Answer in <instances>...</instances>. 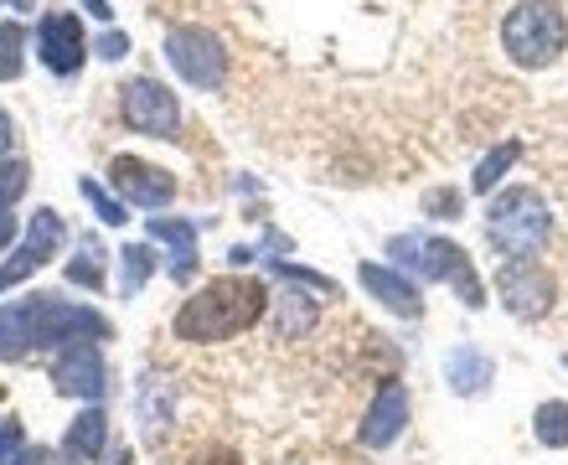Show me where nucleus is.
<instances>
[{
    "mask_svg": "<svg viewBox=\"0 0 568 465\" xmlns=\"http://www.w3.org/2000/svg\"><path fill=\"white\" fill-rule=\"evenodd\" d=\"M145 233H150V243H165V249H171V280L186 285L196 274V223L192 218H150Z\"/></svg>",
    "mask_w": 568,
    "mask_h": 465,
    "instance_id": "ddd939ff",
    "label": "nucleus"
},
{
    "mask_svg": "<svg viewBox=\"0 0 568 465\" xmlns=\"http://www.w3.org/2000/svg\"><path fill=\"white\" fill-rule=\"evenodd\" d=\"M21 192H27V161H0V208L11 212Z\"/></svg>",
    "mask_w": 568,
    "mask_h": 465,
    "instance_id": "c85d7f7f",
    "label": "nucleus"
},
{
    "mask_svg": "<svg viewBox=\"0 0 568 465\" xmlns=\"http://www.w3.org/2000/svg\"><path fill=\"white\" fill-rule=\"evenodd\" d=\"M0 6H11V11H27V0H0Z\"/></svg>",
    "mask_w": 568,
    "mask_h": 465,
    "instance_id": "e433bc0d",
    "label": "nucleus"
},
{
    "mask_svg": "<svg viewBox=\"0 0 568 465\" xmlns=\"http://www.w3.org/2000/svg\"><path fill=\"white\" fill-rule=\"evenodd\" d=\"M27 352H31V311H27V301L0 305V357L16 362V357H27Z\"/></svg>",
    "mask_w": 568,
    "mask_h": 465,
    "instance_id": "6ab92c4d",
    "label": "nucleus"
},
{
    "mask_svg": "<svg viewBox=\"0 0 568 465\" xmlns=\"http://www.w3.org/2000/svg\"><path fill=\"white\" fill-rule=\"evenodd\" d=\"M491 377H496V362L486 357L476 342H460L445 357V383L460 393V398H476V393H486V388H491Z\"/></svg>",
    "mask_w": 568,
    "mask_h": 465,
    "instance_id": "2eb2a0df",
    "label": "nucleus"
},
{
    "mask_svg": "<svg viewBox=\"0 0 568 465\" xmlns=\"http://www.w3.org/2000/svg\"><path fill=\"white\" fill-rule=\"evenodd\" d=\"M564 362H568V357H564Z\"/></svg>",
    "mask_w": 568,
    "mask_h": 465,
    "instance_id": "58836bf2",
    "label": "nucleus"
},
{
    "mask_svg": "<svg viewBox=\"0 0 568 465\" xmlns=\"http://www.w3.org/2000/svg\"><path fill=\"white\" fill-rule=\"evenodd\" d=\"M192 465H243V461L233 451H207V455H196Z\"/></svg>",
    "mask_w": 568,
    "mask_h": 465,
    "instance_id": "473e14b6",
    "label": "nucleus"
},
{
    "mask_svg": "<svg viewBox=\"0 0 568 465\" xmlns=\"http://www.w3.org/2000/svg\"><path fill=\"white\" fill-rule=\"evenodd\" d=\"M270 305V290L248 280V274H217L207 285L196 290L192 301H181L176 311V336L192 346H207V342H233L239 331H248L264 315Z\"/></svg>",
    "mask_w": 568,
    "mask_h": 465,
    "instance_id": "f257e3e1",
    "label": "nucleus"
},
{
    "mask_svg": "<svg viewBox=\"0 0 568 465\" xmlns=\"http://www.w3.org/2000/svg\"><path fill=\"white\" fill-rule=\"evenodd\" d=\"M517 161H523V145H517V140H501L491 155H480V165H476V176H470V186H476L480 196H491V186L507 176Z\"/></svg>",
    "mask_w": 568,
    "mask_h": 465,
    "instance_id": "5701e85b",
    "label": "nucleus"
},
{
    "mask_svg": "<svg viewBox=\"0 0 568 465\" xmlns=\"http://www.w3.org/2000/svg\"><path fill=\"white\" fill-rule=\"evenodd\" d=\"M120 465H130V455H120Z\"/></svg>",
    "mask_w": 568,
    "mask_h": 465,
    "instance_id": "4c0bfd02",
    "label": "nucleus"
},
{
    "mask_svg": "<svg viewBox=\"0 0 568 465\" xmlns=\"http://www.w3.org/2000/svg\"><path fill=\"white\" fill-rule=\"evenodd\" d=\"M404 424H408V388H404V377H383L373 393V404H367V419H362L357 439L367 445V451H388L393 439L404 435Z\"/></svg>",
    "mask_w": 568,
    "mask_h": 465,
    "instance_id": "9b49d317",
    "label": "nucleus"
},
{
    "mask_svg": "<svg viewBox=\"0 0 568 465\" xmlns=\"http://www.w3.org/2000/svg\"><path fill=\"white\" fill-rule=\"evenodd\" d=\"M501 47L517 68H554L568 47V16L558 0H523L501 21Z\"/></svg>",
    "mask_w": 568,
    "mask_h": 465,
    "instance_id": "f03ea898",
    "label": "nucleus"
},
{
    "mask_svg": "<svg viewBox=\"0 0 568 465\" xmlns=\"http://www.w3.org/2000/svg\"><path fill=\"white\" fill-rule=\"evenodd\" d=\"M16 239V218H11V212H6V208H0V249H6V243H11Z\"/></svg>",
    "mask_w": 568,
    "mask_h": 465,
    "instance_id": "72a5a7b5",
    "label": "nucleus"
},
{
    "mask_svg": "<svg viewBox=\"0 0 568 465\" xmlns=\"http://www.w3.org/2000/svg\"><path fill=\"white\" fill-rule=\"evenodd\" d=\"M27 27L21 21H0V83H11V78H21V68H27Z\"/></svg>",
    "mask_w": 568,
    "mask_h": 465,
    "instance_id": "a878e982",
    "label": "nucleus"
},
{
    "mask_svg": "<svg viewBox=\"0 0 568 465\" xmlns=\"http://www.w3.org/2000/svg\"><path fill=\"white\" fill-rule=\"evenodd\" d=\"M532 435H538V445H548V451H568V404L564 398L538 404V414H532Z\"/></svg>",
    "mask_w": 568,
    "mask_h": 465,
    "instance_id": "b1692460",
    "label": "nucleus"
},
{
    "mask_svg": "<svg viewBox=\"0 0 568 465\" xmlns=\"http://www.w3.org/2000/svg\"><path fill=\"white\" fill-rule=\"evenodd\" d=\"M140 424H145V439L165 435V424H171V388H165V377H145V388H140Z\"/></svg>",
    "mask_w": 568,
    "mask_h": 465,
    "instance_id": "4be33fe9",
    "label": "nucleus"
},
{
    "mask_svg": "<svg viewBox=\"0 0 568 465\" xmlns=\"http://www.w3.org/2000/svg\"><path fill=\"white\" fill-rule=\"evenodd\" d=\"M78 192H83V202L93 208V218H99V223H109V228H124V223H130L124 202L114 192H104V186H99L93 176H78Z\"/></svg>",
    "mask_w": 568,
    "mask_h": 465,
    "instance_id": "393cba45",
    "label": "nucleus"
},
{
    "mask_svg": "<svg viewBox=\"0 0 568 465\" xmlns=\"http://www.w3.org/2000/svg\"><path fill=\"white\" fill-rule=\"evenodd\" d=\"M37 58H42L47 73L73 78L83 62H89V37H83V21L73 11H52L42 16L37 27Z\"/></svg>",
    "mask_w": 568,
    "mask_h": 465,
    "instance_id": "9d476101",
    "label": "nucleus"
},
{
    "mask_svg": "<svg viewBox=\"0 0 568 465\" xmlns=\"http://www.w3.org/2000/svg\"><path fill=\"white\" fill-rule=\"evenodd\" d=\"M496 295H501L511 321H542L558 301V280H554V270H542L532 259H511L496 274Z\"/></svg>",
    "mask_w": 568,
    "mask_h": 465,
    "instance_id": "423d86ee",
    "label": "nucleus"
},
{
    "mask_svg": "<svg viewBox=\"0 0 568 465\" xmlns=\"http://www.w3.org/2000/svg\"><path fill=\"white\" fill-rule=\"evenodd\" d=\"M120 120L150 140H176L181 135V104L161 78H130L120 89Z\"/></svg>",
    "mask_w": 568,
    "mask_h": 465,
    "instance_id": "39448f33",
    "label": "nucleus"
},
{
    "mask_svg": "<svg viewBox=\"0 0 568 465\" xmlns=\"http://www.w3.org/2000/svg\"><path fill=\"white\" fill-rule=\"evenodd\" d=\"M52 383H58V393H68V398H89V404H99V398L109 393L104 346L99 342H68L58 352V362H52Z\"/></svg>",
    "mask_w": 568,
    "mask_h": 465,
    "instance_id": "6e6552de",
    "label": "nucleus"
},
{
    "mask_svg": "<svg viewBox=\"0 0 568 465\" xmlns=\"http://www.w3.org/2000/svg\"><path fill=\"white\" fill-rule=\"evenodd\" d=\"M357 280H362V290H367L373 301L388 305L393 315H408V321H419L424 315V295H419V285H414L404 270H388V264H362Z\"/></svg>",
    "mask_w": 568,
    "mask_h": 465,
    "instance_id": "f8f14e48",
    "label": "nucleus"
},
{
    "mask_svg": "<svg viewBox=\"0 0 568 465\" xmlns=\"http://www.w3.org/2000/svg\"><path fill=\"white\" fill-rule=\"evenodd\" d=\"M109 445V414L99 404L83 408L73 424H68V439H62V451L73 455V461H99Z\"/></svg>",
    "mask_w": 568,
    "mask_h": 465,
    "instance_id": "dca6fc26",
    "label": "nucleus"
},
{
    "mask_svg": "<svg viewBox=\"0 0 568 465\" xmlns=\"http://www.w3.org/2000/svg\"><path fill=\"white\" fill-rule=\"evenodd\" d=\"M445 285H455V295H460L470 311H480L486 305V285H480V274H476V264H470V254H465L460 243H449L445 249V274H439Z\"/></svg>",
    "mask_w": 568,
    "mask_h": 465,
    "instance_id": "a211bd4d",
    "label": "nucleus"
},
{
    "mask_svg": "<svg viewBox=\"0 0 568 465\" xmlns=\"http://www.w3.org/2000/svg\"><path fill=\"white\" fill-rule=\"evenodd\" d=\"M554 233V218L542 208V196L532 186H507V192L491 196L486 208V239H491L496 254L507 259H527L532 249H542Z\"/></svg>",
    "mask_w": 568,
    "mask_h": 465,
    "instance_id": "7ed1b4c3",
    "label": "nucleus"
},
{
    "mask_svg": "<svg viewBox=\"0 0 568 465\" xmlns=\"http://www.w3.org/2000/svg\"><path fill=\"white\" fill-rule=\"evenodd\" d=\"M62 239H68V228H62V218L52 208H37V218L27 223V239H21V249H16L6 264H0V295L11 285H21L27 274H37L47 264V259L62 249Z\"/></svg>",
    "mask_w": 568,
    "mask_h": 465,
    "instance_id": "1a4fd4ad",
    "label": "nucleus"
},
{
    "mask_svg": "<svg viewBox=\"0 0 568 465\" xmlns=\"http://www.w3.org/2000/svg\"><path fill=\"white\" fill-rule=\"evenodd\" d=\"M315 321H321V305L300 290H284L274 301V342H300L305 331H315Z\"/></svg>",
    "mask_w": 568,
    "mask_h": 465,
    "instance_id": "f3484780",
    "label": "nucleus"
},
{
    "mask_svg": "<svg viewBox=\"0 0 568 465\" xmlns=\"http://www.w3.org/2000/svg\"><path fill=\"white\" fill-rule=\"evenodd\" d=\"M109 186H114V196L124 208H145V212H161L176 196V176L140 161V155H114L109 161Z\"/></svg>",
    "mask_w": 568,
    "mask_h": 465,
    "instance_id": "0eeeda50",
    "label": "nucleus"
},
{
    "mask_svg": "<svg viewBox=\"0 0 568 465\" xmlns=\"http://www.w3.org/2000/svg\"><path fill=\"white\" fill-rule=\"evenodd\" d=\"M424 218H434V223H455V218H460V208H465V196L455 192V186H429V192H424Z\"/></svg>",
    "mask_w": 568,
    "mask_h": 465,
    "instance_id": "cd10ccee",
    "label": "nucleus"
},
{
    "mask_svg": "<svg viewBox=\"0 0 568 465\" xmlns=\"http://www.w3.org/2000/svg\"><path fill=\"white\" fill-rule=\"evenodd\" d=\"M150 274H155V249H150V243H124L120 249V295L124 301H135Z\"/></svg>",
    "mask_w": 568,
    "mask_h": 465,
    "instance_id": "412c9836",
    "label": "nucleus"
},
{
    "mask_svg": "<svg viewBox=\"0 0 568 465\" xmlns=\"http://www.w3.org/2000/svg\"><path fill=\"white\" fill-rule=\"evenodd\" d=\"M89 52H99L104 62H120V58H130V37H124V31H104Z\"/></svg>",
    "mask_w": 568,
    "mask_h": 465,
    "instance_id": "7c9ffc66",
    "label": "nucleus"
},
{
    "mask_svg": "<svg viewBox=\"0 0 568 465\" xmlns=\"http://www.w3.org/2000/svg\"><path fill=\"white\" fill-rule=\"evenodd\" d=\"M270 270H274V280H295V285H305V290H315V295H342L336 290V280H326V274H315V270H305V264H290V259H270Z\"/></svg>",
    "mask_w": 568,
    "mask_h": 465,
    "instance_id": "bb28decb",
    "label": "nucleus"
},
{
    "mask_svg": "<svg viewBox=\"0 0 568 465\" xmlns=\"http://www.w3.org/2000/svg\"><path fill=\"white\" fill-rule=\"evenodd\" d=\"M6 151H11V114H0V161H6Z\"/></svg>",
    "mask_w": 568,
    "mask_h": 465,
    "instance_id": "f704fd0d",
    "label": "nucleus"
},
{
    "mask_svg": "<svg viewBox=\"0 0 568 465\" xmlns=\"http://www.w3.org/2000/svg\"><path fill=\"white\" fill-rule=\"evenodd\" d=\"M21 451H27V439H21V424H16L11 414H0V465H11Z\"/></svg>",
    "mask_w": 568,
    "mask_h": 465,
    "instance_id": "c756f323",
    "label": "nucleus"
},
{
    "mask_svg": "<svg viewBox=\"0 0 568 465\" xmlns=\"http://www.w3.org/2000/svg\"><path fill=\"white\" fill-rule=\"evenodd\" d=\"M11 465H78V461L68 451H47V445H37V451H31V445H27V451L16 455Z\"/></svg>",
    "mask_w": 568,
    "mask_h": 465,
    "instance_id": "2f4dec72",
    "label": "nucleus"
},
{
    "mask_svg": "<svg viewBox=\"0 0 568 465\" xmlns=\"http://www.w3.org/2000/svg\"><path fill=\"white\" fill-rule=\"evenodd\" d=\"M83 6H89V11L99 16V21H109V16H114V11H109V0H83Z\"/></svg>",
    "mask_w": 568,
    "mask_h": 465,
    "instance_id": "c9c22d12",
    "label": "nucleus"
},
{
    "mask_svg": "<svg viewBox=\"0 0 568 465\" xmlns=\"http://www.w3.org/2000/svg\"><path fill=\"white\" fill-rule=\"evenodd\" d=\"M104 243H99V233H83L78 239V254L68 259V280L83 290H104Z\"/></svg>",
    "mask_w": 568,
    "mask_h": 465,
    "instance_id": "aec40b11",
    "label": "nucleus"
},
{
    "mask_svg": "<svg viewBox=\"0 0 568 465\" xmlns=\"http://www.w3.org/2000/svg\"><path fill=\"white\" fill-rule=\"evenodd\" d=\"M445 249L449 239H429V233H398L388 239V259H398V270H414L419 280H439L445 274Z\"/></svg>",
    "mask_w": 568,
    "mask_h": 465,
    "instance_id": "4468645a",
    "label": "nucleus"
},
{
    "mask_svg": "<svg viewBox=\"0 0 568 465\" xmlns=\"http://www.w3.org/2000/svg\"><path fill=\"white\" fill-rule=\"evenodd\" d=\"M165 62L176 68L181 83L212 93L227 83V47L217 31L196 27V21H181V27L165 31Z\"/></svg>",
    "mask_w": 568,
    "mask_h": 465,
    "instance_id": "20e7f679",
    "label": "nucleus"
}]
</instances>
